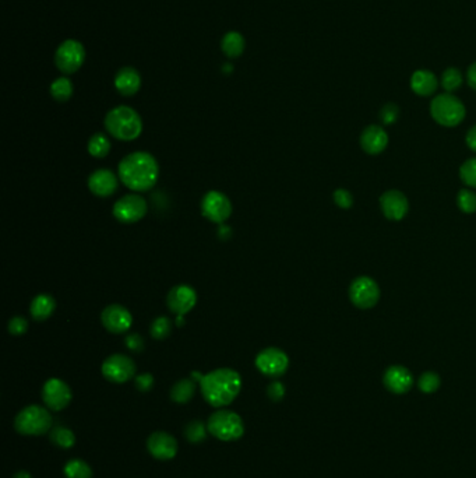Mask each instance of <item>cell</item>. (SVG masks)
Wrapping results in <instances>:
<instances>
[{
    "label": "cell",
    "instance_id": "cell-22",
    "mask_svg": "<svg viewBox=\"0 0 476 478\" xmlns=\"http://www.w3.org/2000/svg\"><path fill=\"white\" fill-rule=\"evenodd\" d=\"M411 90L419 97H430L439 89L437 76L426 69H419L411 76Z\"/></svg>",
    "mask_w": 476,
    "mask_h": 478
},
{
    "label": "cell",
    "instance_id": "cell-38",
    "mask_svg": "<svg viewBox=\"0 0 476 478\" xmlns=\"http://www.w3.org/2000/svg\"><path fill=\"white\" fill-rule=\"evenodd\" d=\"M9 333L13 335H21L28 330V322L27 319L21 316H15L9 320Z\"/></svg>",
    "mask_w": 476,
    "mask_h": 478
},
{
    "label": "cell",
    "instance_id": "cell-15",
    "mask_svg": "<svg viewBox=\"0 0 476 478\" xmlns=\"http://www.w3.org/2000/svg\"><path fill=\"white\" fill-rule=\"evenodd\" d=\"M104 327L113 334L126 333L133 324V316L127 308L119 304L108 305L101 313Z\"/></svg>",
    "mask_w": 476,
    "mask_h": 478
},
{
    "label": "cell",
    "instance_id": "cell-37",
    "mask_svg": "<svg viewBox=\"0 0 476 478\" xmlns=\"http://www.w3.org/2000/svg\"><path fill=\"white\" fill-rule=\"evenodd\" d=\"M334 197V201L336 206L339 209H344V210H348L354 206V196L350 190L347 189H336L332 194Z\"/></svg>",
    "mask_w": 476,
    "mask_h": 478
},
{
    "label": "cell",
    "instance_id": "cell-16",
    "mask_svg": "<svg viewBox=\"0 0 476 478\" xmlns=\"http://www.w3.org/2000/svg\"><path fill=\"white\" fill-rule=\"evenodd\" d=\"M166 304L171 312H173L178 316H183L196 306L197 294L190 286L179 284L169 291L166 297Z\"/></svg>",
    "mask_w": 476,
    "mask_h": 478
},
{
    "label": "cell",
    "instance_id": "cell-29",
    "mask_svg": "<svg viewBox=\"0 0 476 478\" xmlns=\"http://www.w3.org/2000/svg\"><path fill=\"white\" fill-rule=\"evenodd\" d=\"M440 83H441V87L446 90V93H451V94L455 93L457 90H459V87L464 83L461 71L457 69V67H448V69L443 72Z\"/></svg>",
    "mask_w": 476,
    "mask_h": 478
},
{
    "label": "cell",
    "instance_id": "cell-27",
    "mask_svg": "<svg viewBox=\"0 0 476 478\" xmlns=\"http://www.w3.org/2000/svg\"><path fill=\"white\" fill-rule=\"evenodd\" d=\"M50 95L59 102L69 101L73 95V84L67 77H59L50 84Z\"/></svg>",
    "mask_w": 476,
    "mask_h": 478
},
{
    "label": "cell",
    "instance_id": "cell-6",
    "mask_svg": "<svg viewBox=\"0 0 476 478\" xmlns=\"http://www.w3.org/2000/svg\"><path fill=\"white\" fill-rule=\"evenodd\" d=\"M209 432L220 441L232 442L238 441L245 434V424L239 414L229 410H218L213 413L207 423Z\"/></svg>",
    "mask_w": 476,
    "mask_h": 478
},
{
    "label": "cell",
    "instance_id": "cell-34",
    "mask_svg": "<svg viewBox=\"0 0 476 478\" xmlns=\"http://www.w3.org/2000/svg\"><path fill=\"white\" fill-rule=\"evenodd\" d=\"M459 178L465 185L476 189V157L466 160L461 165Z\"/></svg>",
    "mask_w": 476,
    "mask_h": 478
},
{
    "label": "cell",
    "instance_id": "cell-14",
    "mask_svg": "<svg viewBox=\"0 0 476 478\" xmlns=\"http://www.w3.org/2000/svg\"><path fill=\"white\" fill-rule=\"evenodd\" d=\"M380 208L387 220L401 221L410 210V201L401 190L391 189L380 196Z\"/></svg>",
    "mask_w": 476,
    "mask_h": 478
},
{
    "label": "cell",
    "instance_id": "cell-24",
    "mask_svg": "<svg viewBox=\"0 0 476 478\" xmlns=\"http://www.w3.org/2000/svg\"><path fill=\"white\" fill-rule=\"evenodd\" d=\"M246 42L242 34L236 31H229L224 35L221 41V48L229 57H239L245 50Z\"/></svg>",
    "mask_w": 476,
    "mask_h": 478
},
{
    "label": "cell",
    "instance_id": "cell-32",
    "mask_svg": "<svg viewBox=\"0 0 476 478\" xmlns=\"http://www.w3.org/2000/svg\"><path fill=\"white\" fill-rule=\"evenodd\" d=\"M457 204L462 213L472 214L476 212V193L469 189H461L457 196Z\"/></svg>",
    "mask_w": 476,
    "mask_h": 478
},
{
    "label": "cell",
    "instance_id": "cell-7",
    "mask_svg": "<svg viewBox=\"0 0 476 478\" xmlns=\"http://www.w3.org/2000/svg\"><path fill=\"white\" fill-rule=\"evenodd\" d=\"M86 60V49L82 42L67 39L59 45L55 53V63L57 69L64 75H73L83 66Z\"/></svg>",
    "mask_w": 476,
    "mask_h": 478
},
{
    "label": "cell",
    "instance_id": "cell-13",
    "mask_svg": "<svg viewBox=\"0 0 476 478\" xmlns=\"http://www.w3.org/2000/svg\"><path fill=\"white\" fill-rule=\"evenodd\" d=\"M72 397L70 386L57 378L48 379L42 387V400L52 412H60L66 408L70 404Z\"/></svg>",
    "mask_w": 476,
    "mask_h": 478
},
{
    "label": "cell",
    "instance_id": "cell-33",
    "mask_svg": "<svg viewBox=\"0 0 476 478\" xmlns=\"http://www.w3.org/2000/svg\"><path fill=\"white\" fill-rule=\"evenodd\" d=\"M171 331H172V322L166 316H158L157 319H154L150 329V333L153 338L155 340L166 338L171 334Z\"/></svg>",
    "mask_w": 476,
    "mask_h": 478
},
{
    "label": "cell",
    "instance_id": "cell-28",
    "mask_svg": "<svg viewBox=\"0 0 476 478\" xmlns=\"http://www.w3.org/2000/svg\"><path fill=\"white\" fill-rule=\"evenodd\" d=\"M66 478H93V470L84 460L73 459L64 466Z\"/></svg>",
    "mask_w": 476,
    "mask_h": 478
},
{
    "label": "cell",
    "instance_id": "cell-9",
    "mask_svg": "<svg viewBox=\"0 0 476 478\" xmlns=\"http://www.w3.org/2000/svg\"><path fill=\"white\" fill-rule=\"evenodd\" d=\"M201 213L211 223L222 224L232 214V203L225 193L210 190L201 200Z\"/></svg>",
    "mask_w": 476,
    "mask_h": 478
},
{
    "label": "cell",
    "instance_id": "cell-2",
    "mask_svg": "<svg viewBox=\"0 0 476 478\" xmlns=\"http://www.w3.org/2000/svg\"><path fill=\"white\" fill-rule=\"evenodd\" d=\"M201 393L206 401L217 408L229 405L242 389L240 375L231 368H218L202 376Z\"/></svg>",
    "mask_w": 476,
    "mask_h": 478
},
{
    "label": "cell",
    "instance_id": "cell-40",
    "mask_svg": "<svg viewBox=\"0 0 476 478\" xmlns=\"http://www.w3.org/2000/svg\"><path fill=\"white\" fill-rule=\"evenodd\" d=\"M126 346L128 350L134 351V353H142L144 350V338L137 334V333H134V334H130L126 337Z\"/></svg>",
    "mask_w": 476,
    "mask_h": 478
},
{
    "label": "cell",
    "instance_id": "cell-44",
    "mask_svg": "<svg viewBox=\"0 0 476 478\" xmlns=\"http://www.w3.org/2000/svg\"><path fill=\"white\" fill-rule=\"evenodd\" d=\"M13 478H32V477H31V474H30L28 471H24V470H21V471L16 472Z\"/></svg>",
    "mask_w": 476,
    "mask_h": 478
},
{
    "label": "cell",
    "instance_id": "cell-23",
    "mask_svg": "<svg viewBox=\"0 0 476 478\" xmlns=\"http://www.w3.org/2000/svg\"><path fill=\"white\" fill-rule=\"evenodd\" d=\"M56 309V300L49 294L37 295L30 306V313L35 320L49 319Z\"/></svg>",
    "mask_w": 476,
    "mask_h": 478
},
{
    "label": "cell",
    "instance_id": "cell-10",
    "mask_svg": "<svg viewBox=\"0 0 476 478\" xmlns=\"http://www.w3.org/2000/svg\"><path fill=\"white\" fill-rule=\"evenodd\" d=\"M350 300L359 309H370L380 300V287L372 277H356L350 286Z\"/></svg>",
    "mask_w": 476,
    "mask_h": 478
},
{
    "label": "cell",
    "instance_id": "cell-25",
    "mask_svg": "<svg viewBox=\"0 0 476 478\" xmlns=\"http://www.w3.org/2000/svg\"><path fill=\"white\" fill-rule=\"evenodd\" d=\"M196 393V383L193 379H180L178 380L172 390H171V398L178 404H186L193 398Z\"/></svg>",
    "mask_w": 476,
    "mask_h": 478
},
{
    "label": "cell",
    "instance_id": "cell-36",
    "mask_svg": "<svg viewBox=\"0 0 476 478\" xmlns=\"http://www.w3.org/2000/svg\"><path fill=\"white\" fill-rule=\"evenodd\" d=\"M398 118H399V107L394 102H388L380 109V120L385 126L394 125L398 120Z\"/></svg>",
    "mask_w": 476,
    "mask_h": 478
},
{
    "label": "cell",
    "instance_id": "cell-1",
    "mask_svg": "<svg viewBox=\"0 0 476 478\" xmlns=\"http://www.w3.org/2000/svg\"><path fill=\"white\" fill-rule=\"evenodd\" d=\"M119 179L133 192H146L155 186L160 176L157 158L147 151L127 154L117 167Z\"/></svg>",
    "mask_w": 476,
    "mask_h": 478
},
{
    "label": "cell",
    "instance_id": "cell-39",
    "mask_svg": "<svg viewBox=\"0 0 476 478\" xmlns=\"http://www.w3.org/2000/svg\"><path fill=\"white\" fill-rule=\"evenodd\" d=\"M267 396L273 401H281L285 396V386L278 380L269 383L267 387Z\"/></svg>",
    "mask_w": 476,
    "mask_h": 478
},
{
    "label": "cell",
    "instance_id": "cell-41",
    "mask_svg": "<svg viewBox=\"0 0 476 478\" xmlns=\"http://www.w3.org/2000/svg\"><path fill=\"white\" fill-rule=\"evenodd\" d=\"M134 383H135V387H137L140 392H149L154 386V376L151 374L137 375L134 378Z\"/></svg>",
    "mask_w": 476,
    "mask_h": 478
},
{
    "label": "cell",
    "instance_id": "cell-12",
    "mask_svg": "<svg viewBox=\"0 0 476 478\" xmlns=\"http://www.w3.org/2000/svg\"><path fill=\"white\" fill-rule=\"evenodd\" d=\"M102 375L112 383H126L135 375L134 361L124 354H113L102 364Z\"/></svg>",
    "mask_w": 476,
    "mask_h": 478
},
{
    "label": "cell",
    "instance_id": "cell-43",
    "mask_svg": "<svg viewBox=\"0 0 476 478\" xmlns=\"http://www.w3.org/2000/svg\"><path fill=\"white\" fill-rule=\"evenodd\" d=\"M466 82H468V84H469L470 89L476 90V62H473V63L468 67Z\"/></svg>",
    "mask_w": 476,
    "mask_h": 478
},
{
    "label": "cell",
    "instance_id": "cell-3",
    "mask_svg": "<svg viewBox=\"0 0 476 478\" xmlns=\"http://www.w3.org/2000/svg\"><path fill=\"white\" fill-rule=\"evenodd\" d=\"M104 123L112 138L122 142L135 140L143 131V120L139 112L126 105L111 109Z\"/></svg>",
    "mask_w": 476,
    "mask_h": 478
},
{
    "label": "cell",
    "instance_id": "cell-30",
    "mask_svg": "<svg viewBox=\"0 0 476 478\" xmlns=\"http://www.w3.org/2000/svg\"><path fill=\"white\" fill-rule=\"evenodd\" d=\"M50 441L52 443H55L56 446L61 449H70L76 443V435L70 430L63 428V427H56L50 432Z\"/></svg>",
    "mask_w": 476,
    "mask_h": 478
},
{
    "label": "cell",
    "instance_id": "cell-19",
    "mask_svg": "<svg viewBox=\"0 0 476 478\" xmlns=\"http://www.w3.org/2000/svg\"><path fill=\"white\" fill-rule=\"evenodd\" d=\"M149 452L158 460H171L178 453V441L168 432H154L147 441Z\"/></svg>",
    "mask_w": 476,
    "mask_h": 478
},
{
    "label": "cell",
    "instance_id": "cell-18",
    "mask_svg": "<svg viewBox=\"0 0 476 478\" xmlns=\"http://www.w3.org/2000/svg\"><path fill=\"white\" fill-rule=\"evenodd\" d=\"M388 146V134L379 125H369L361 134V147L370 156L383 153Z\"/></svg>",
    "mask_w": 476,
    "mask_h": 478
},
{
    "label": "cell",
    "instance_id": "cell-31",
    "mask_svg": "<svg viewBox=\"0 0 476 478\" xmlns=\"http://www.w3.org/2000/svg\"><path fill=\"white\" fill-rule=\"evenodd\" d=\"M207 432H209V428L204 425V423L197 421V420L189 423L184 428V436L191 443L202 442L207 438Z\"/></svg>",
    "mask_w": 476,
    "mask_h": 478
},
{
    "label": "cell",
    "instance_id": "cell-11",
    "mask_svg": "<svg viewBox=\"0 0 476 478\" xmlns=\"http://www.w3.org/2000/svg\"><path fill=\"white\" fill-rule=\"evenodd\" d=\"M289 367L288 356L277 349L268 347L261 350L256 357V368L265 376L269 378H280L283 376Z\"/></svg>",
    "mask_w": 476,
    "mask_h": 478
},
{
    "label": "cell",
    "instance_id": "cell-17",
    "mask_svg": "<svg viewBox=\"0 0 476 478\" xmlns=\"http://www.w3.org/2000/svg\"><path fill=\"white\" fill-rule=\"evenodd\" d=\"M384 386L394 394H403L410 392L414 385V376L410 369L401 365H392L387 368L383 375Z\"/></svg>",
    "mask_w": 476,
    "mask_h": 478
},
{
    "label": "cell",
    "instance_id": "cell-35",
    "mask_svg": "<svg viewBox=\"0 0 476 478\" xmlns=\"http://www.w3.org/2000/svg\"><path fill=\"white\" fill-rule=\"evenodd\" d=\"M440 383H441L440 376L436 372L428 371V372L421 375L418 386L423 393L429 394V393H435L440 387Z\"/></svg>",
    "mask_w": 476,
    "mask_h": 478
},
{
    "label": "cell",
    "instance_id": "cell-21",
    "mask_svg": "<svg viewBox=\"0 0 476 478\" xmlns=\"http://www.w3.org/2000/svg\"><path fill=\"white\" fill-rule=\"evenodd\" d=\"M115 87L119 91V94L124 97H131L134 94H137V91L140 90L142 76L134 67H122L115 76Z\"/></svg>",
    "mask_w": 476,
    "mask_h": 478
},
{
    "label": "cell",
    "instance_id": "cell-5",
    "mask_svg": "<svg viewBox=\"0 0 476 478\" xmlns=\"http://www.w3.org/2000/svg\"><path fill=\"white\" fill-rule=\"evenodd\" d=\"M430 115L440 126L455 127L465 119L466 109L458 97L451 93H444L432 100Z\"/></svg>",
    "mask_w": 476,
    "mask_h": 478
},
{
    "label": "cell",
    "instance_id": "cell-8",
    "mask_svg": "<svg viewBox=\"0 0 476 478\" xmlns=\"http://www.w3.org/2000/svg\"><path fill=\"white\" fill-rule=\"evenodd\" d=\"M149 206L142 194L128 193L113 204V217L123 224H134L147 214Z\"/></svg>",
    "mask_w": 476,
    "mask_h": 478
},
{
    "label": "cell",
    "instance_id": "cell-20",
    "mask_svg": "<svg viewBox=\"0 0 476 478\" xmlns=\"http://www.w3.org/2000/svg\"><path fill=\"white\" fill-rule=\"evenodd\" d=\"M119 186V178L111 169H97L88 178V187L98 197L112 196Z\"/></svg>",
    "mask_w": 476,
    "mask_h": 478
},
{
    "label": "cell",
    "instance_id": "cell-4",
    "mask_svg": "<svg viewBox=\"0 0 476 478\" xmlns=\"http://www.w3.org/2000/svg\"><path fill=\"white\" fill-rule=\"evenodd\" d=\"M53 425V419L48 410L42 405H28L23 408L15 420V428L19 434L27 436H41L49 432Z\"/></svg>",
    "mask_w": 476,
    "mask_h": 478
},
{
    "label": "cell",
    "instance_id": "cell-42",
    "mask_svg": "<svg viewBox=\"0 0 476 478\" xmlns=\"http://www.w3.org/2000/svg\"><path fill=\"white\" fill-rule=\"evenodd\" d=\"M465 142H466V146L476 153V125H473L468 133H466V138H465Z\"/></svg>",
    "mask_w": 476,
    "mask_h": 478
},
{
    "label": "cell",
    "instance_id": "cell-26",
    "mask_svg": "<svg viewBox=\"0 0 476 478\" xmlns=\"http://www.w3.org/2000/svg\"><path fill=\"white\" fill-rule=\"evenodd\" d=\"M111 140L104 133H95L88 140V153L95 158H104L111 151Z\"/></svg>",
    "mask_w": 476,
    "mask_h": 478
}]
</instances>
